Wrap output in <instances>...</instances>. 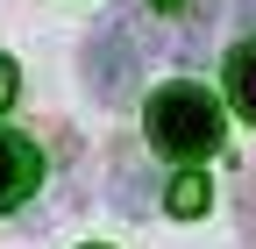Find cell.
Segmentation results:
<instances>
[{
    "label": "cell",
    "mask_w": 256,
    "mask_h": 249,
    "mask_svg": "<svg viewBox=\"0 0 256 249\" xmlns=\"http://www.w3.org/2000/svg\"><path fill=\"white\" fill-rule=\"evenodd\" d=\"M150 8H156V14H171V8H185V0H150Z\"/></svg>",
    "instance_id": "cell-9"
},
{
    "label": "cell",
    "mask_w": 256,
    "mask_h": 249,
    "mask_svg": "<svg viewBox=\"0 0 256 249\" xmlns=\"http://www.w3.org/2000/svg\"><path fill=\"white\" fill-rule=\"evenodd\" d=\"M36 185H43V150L14 128H0V214H14Z\"/></svg>",
    "instance_id": "cell-3"
},
{
    "label": "cell",
    "mask_w": 256,
    "mask_h": 249,
    "mask_svg": "<svg viewBox=\"0 0 256 249\" xmlns=\"http://www.w3.org/2000/svg\"><path fill=\"white\" fill-rule=\"evenodd\" d=\"M228 100H235L242 121H256V36L228 50Z\"/></svg>",
    "instance_id": "cell-5"
},
{
    "label": "cell",
    "mask_w": 256,
    "mask_h": 249,
    "mask_svg": "<svg viewBox=\"0 0 256 249\" xmlns=\"http://www.w3.org/2000/svg\"><path fill=\"white\" fill-rule=\"evenodd\" d=\"M150 171H142V157H136V150H121V157H114V206L128 214V221H142V214H150Z\"/></svg>",
    "instance_id": "cell-4"
},
{
    "label": "cell",
    "mask_w": 256,
    "mask_h": 249,
    "mask_svg": "<svg viewBox=\"0 0 256 249\" xmlns=\"http://www.w3.org/2000/svg\"><path fill=\"white\" fill-rule=\"evenodd\" d=\"M142 128H150V150L171 164H206L220 142H228V121H220V100L200 86V78H171L150 92L142 107Z\"/></svg>",
    "instance_id": "cell-1"
},
{
    "label": "cell",
    "mask_w": 256,
    "mask_h": 249,
    "mask_svg": "<svg viewBox=\"0 0 256 249\" xmlns=\"http://www.w3.org/2000/svg\"><path fill=\"white\" fill-rule=\"evenodd\" d=\"M242 242L256 249V185H242Z\"/></svg>",
    "instance_id": "cell-8"
},
{
    "label": "cell",
    "mask_w": 256,
    "mask_h": 249,
    "mask_svg": "<svg viewBox=\"0 0 256 249\" xmlns=\"http://www.w3.org/2000/svg\"><path fill=\"white\" fill-rule=\"evenodd\" d=\"M14 92H22V72H14V57H0V114L14 107Z\"/></svg>",
    "instance_id": "cell-7"
},
{
    "label": "cell",
    "mask_w": 256,
    "mask_h": 249,
    "mask_svg": "<svg viewBox=\"0 0 256 249\" xmlns=\"http://www.w3.org/2000/svg\"><path fill=\"white\" fill-rule=\"evenodd\" d=\"M142 64H150V43H142V0L136 8H107L100 28H92V43H86V92L100 107H128L136 100V86H142Z\"/></svg>",
    "instance_id": "cell-2"
},
{
    "label": "cell",
    "mask_w": 256,
    "mask_h": 249,
    "mask_svg": "<svg viewBox=\"0 0 256 249\" xmlns=\"http://www.w3.org/2000/svg\"><path fill=\"white\" fill-rule=\"evenodd\" d=\"M206 206H214V185H206L200 171H178V178L164 185V214H178V221H200Z\"/></svg>",
    "instance_id": "cell-6"
},
{
    "label": "cell",
    "mask_w": 256,
    "mask_h": 249,
    "mask_svg": "<svg viewBox=\"0 0 256 249\" xmlns=\"http://www.w3.org/2000/svg\"><path fill=\"white\" fill-rule=\"evenodd\" d=\"M249 14H256V0H249Z\"/></svg>",
    "instance_id": "cell-10"
}]
</instances>
